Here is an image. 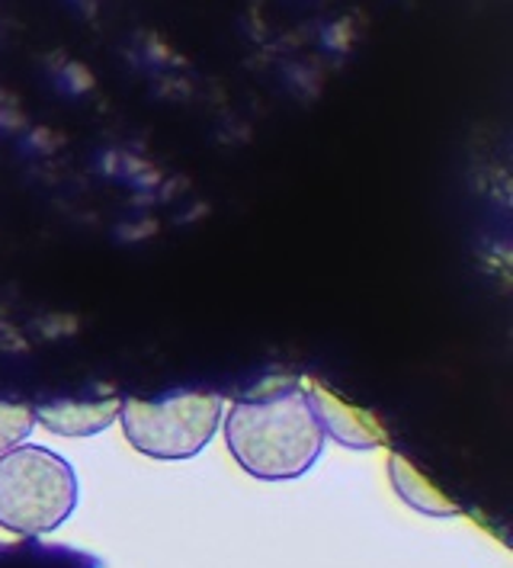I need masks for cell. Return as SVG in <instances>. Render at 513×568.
Masks as SVG:
<instances>
[{
    "mask_svg": "<svg viewBox=\"0 0 513 568\" xmlns=\"http://www.w3.org/2000/svg\"><path fill=\"white\" fill-rule=\"evenodd\" d=\"M225 444L247 476L289 481L305 476L325 449V427L299 379H267L232 405Z\"/></svg>",
    "mask_w": 513,
    "mask_h": 568,
    "instance_id": "6da1fadb",
    "label": "cell"
},
{
    "mask_svg": "<svg viewBox=\"0 0 513 568\" xmlns=\"http://www.w3.org/2000/svg\"><path fill=\"white\" fill-rule=\"evenodd\" d=\"M78 508V476L59 453L20 447L0 453V527L17 537L59 530Z\"/></svg>",
    "mask_w": 513,
    "mask_h": 568,
    "instance_id": "7a4b0ae2",
    "label": "cell"
},
{
    "mask_svg": "<svg viewBox=\"0 0 513 568\" xmlns=\"http://www.w3.org/2000/svg\"><path fill=\"white\" fill-rule=\"evenodd\" d=\"M225 415L215 392H177L164 398H122L125 440L152 459H189L209 444Z\"/></svg>",
    "mask_w": 513,
    "mask_h": 568,
    "instance_id": "3957f363",
    "label": "cell"
},
{
    "mask_svg": "<svg viewBox=\"0 0 513 568\" xmlns=\"http://www.w3.org/2000/svg\"><path fill=\"white\" fill-rule=\"evenodd\" d=\"M120 408L122 398H116V395H110V398H93V402L59 398V402L32 405L35 424H42L45 430L61 434V437H93V434L106 430L113 420H120Z\"/></svg>",
    "mask_w": 513,
    "mask_h": 568,
    "instance_id": "277c9868",
    "label": "cell"
},
{
    "mask_svg": "<svg viewBox=\"0 0 513 568\" xmlns=\"http://www.w3.org/2000/svg\"><path fill=\"white\" fill-rule=\"evenodd\" d=\"M308 395H311V405H315V412L321 418L325 434H334L340 444L357 449H369L382 444V427L369 418L366 412H357L353 405H347L340 395H331L325 386L308 389Z\"/></svg>",
    "mask_w": 513,
    "mask_h": 568,
    "instance_id": "5b68a950",
    "label": "cell"
},
{
    "mask_svg": "<svg viewBox=\"0 0 513 568\" xmlns=\"http://www.w3.org/2000/svg\"><path fill=\"white\" fill-rule=\"evenodd\" d=\"M392 481L394 488L401 491V498L411 505V508L423 510V514H433V517H450L459 510V505H453L450 498H443V491H437L430 481L423 479L421 473L404 463L401 456H392Z\"/></svg>",
    "mask_w": 513,
    "mask_h": 568,
    "instance_id": "8992f818",
    "label": "cell"
},
{
    "mask_svg": "<svg viewBox=\"0 0 513 568\" xmlns=\"http://www.w3.org/2000/svg\"><path fill=\"white\" fill-rule=\"evenodd\" d=\"M35 427V412L27 402L0 398V453L27 444V437Z\"/></svg>",
    "mask_w": 513,
    "mask_h": 568,
    "instance_id": "52a82bcc",
    "label": "cell"
},
{
    "mask_svg": "<svg viewBox=\"0 0 513 568\" xmlns=\"http://www.w3.org/2000/svg\"><path fill=\"white\" fill-rule=\"evenodd\" d=\"M59 84L68 93H84V90H91L93 88V78H91V71L84 68V64H64V71L59 74Z\"/></svg>",
    "mask_w": 513,
    "mask_h": 568,
    "instance_id": "ba28073f",
    "label": "cell"
}]
</instances>
